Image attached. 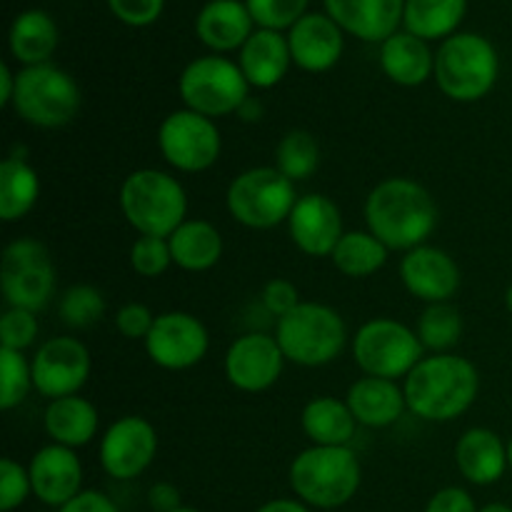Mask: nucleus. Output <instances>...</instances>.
<instances>
[{
    "label": "nucleus",
    "mask_w": 512,
    "mask_h": 512,
    "mask_svg": "<svg viewBox=\"0 0 512 512\" xmlns=\"http://www.w3.org/2000/svg\"><path fill=\"white\" fill-rule=\"evenodd\" d=\"M350 413L358 420V425L370 430H385L398 423L408 413V400H405L403 383L385 378H363L355 380L345 393Z\"/></svg>",
    "instance_id": "23"
},
{
    "label": "nucleus",
    "mask_w": 512,
    "mask_h": 512,
    "mask_svg": "<svg viewBox=\"0 0 512 512\" xmlns=\"http://www.w3.org/2000/svg\"><path fill=\"white\" fill-rule=\"evenodd\" d=\"M33 388V368L25 353L0 348V410L20 408Z\"/></svg>",
    "instance_id": "37"
},
{
    "label": "nucleus",
    "mask_w": 512,
    "mask_h": 512,
    "mask_svg": "<svg viewBox=\"0 0 512 512\" xmlns=\"http://www.w3.org/2000/svg\"><path fill=\"white\" fill-rule=\"evenodd\" d=\"M350 353L360 373L370 378L405 380L425 358L415 328L395 318H370L350 338Z\"/></svg>",
    "instance_id": "9"
},
{
    "label": "nucleus",
    "mask_w": 512,
    "mask_h": 512,
    "mask_svg": "<svg viewBox=\"0 0 512 512\" xmlns=\"http://www.w3.org/2000/svg\"><path fill=\"white\" fill-rule=\"evenodd\" d=\"M143 345L150 363L170 373H183L203 363L210 350V333L198 315L168 310L155 318Z\"/></svg>",
    "instance_id": "14"
},
{
    "label": "nucleus",
    "mask_w": 512,
    "mask_h": 512,
    "mask_svg": "<svg viewBox=\"0 0 512 512\" xmlns=\"http://www.w3.org/2000/svg\"><path fill=\"white\" fill-rule=\"evenodd\" d=\"M175 268L185 273H208L223 260L225 243L210 220L188 218L168 238Z\"/></svg>",
    "instance_id": "28"
},
{
    "label": "nucleus",
    "mask_w": 512,
    "mask_h": 512,
    "mask_svg": "<svg viewBox=\"0 0 512 512\" xmlns=\"http://www.w3.org/2000/svg\"><path fill=\"white\" fill-rule=\"evenodd\" d=\"M175 512H203V510H198V508H188V505H183V508L175 510Z\"/></svg>",
    "instance_id": "53"
},
{
    "label": "nucleus",
    "mask_w": 512,
    "mask_h": 512,
    "mask_svg": "<svg viewBox=\"0 0 512 512\" xmlns=\"http://www.w3.org/2000/svg\"><path fill=\"white\" fill-rule=\"evenodd\" d=\"M295 498L313 510H338L358 495L363 468L353 448L310 445L300 450L288 468Z\"/></svg>",
    "instance_id": "3"
},
{
    "label": "nucleus",
    "mask_w": 512,
    "mask_h": 512,
    "mask_svg": "<svg viewBox=\"0 0 512 512\" xmlns=\"http://www.w3.org/2000/svg\"><path fill=\"white\" fill-rule=\"evenodd\" d=\"M255 20L248 5L240 0H210L195 18V35L215 55L233 53L255 33Z\"/></svg>",
    "instance_id": "24"
},
{
    "label": "nucleus",
    "mask_w": 512,
    "mask_h": 512,
    "mask_svg": "<svg viewBox=\"0 0 512 512\" xmlns=\"http://www.w3.org/2000/svg\"><path fill=\"white\" fill-rule=\"evenodd\" d=\"M300 428L310 445L323 448H350L358 430V420L350 413L348 403L333 395H318L308 400L300 413Z\"/></svg>",
    "instance_id": "29"
},
{
    "label": "nucleus",
    "mask_w": 512,
    "mask_h": 512,
    "mask_svg": "<svg viewBox=\"0 0 512 512\" xmlns=\"http://www.w3.org/2000/svg\"><path fill=\"white\" fill-rule=\"evenodd\" d=\"M330 18L365 43H385L403 23L405 0H325Z\"/></svg>",
    "instance_id": "21"
},
{
    "label": "nucleus",
    "mask_w": 512,
    "mask_h": 512,
    "mask_svg": "<svg viewBox=\"0 0 512 512\" xmlns=\"http://www.w3.org/2000/svg\"><path fill=\"white\" fill-rule=\"evenodd\" d=\"M178 93L185 108L218 120L243 110L250 100V85L238 63L210 53L185 65L178 78Z\"/></svg>",
    "instance_id": "10"
},
{
    "label": "nucleus",
    "mask_w": 512,
    "mask_h": 512,
    "mask_svg": "<svg viewBox=\"0 0 512 512\" xmlns=\"http://www.w3.org/2000/svg\"><path fill=\"white\" fill-rule=\"evenodd\" d=\"M130 268L140 278H160L168 273L173 265V253H170L168 238H155V235H138L130 245Z\"/></svg>",
    "instance_id": "38"
},
{
    "label": "nucleus",
    "mask_w": 512,
    "mask_h": 512,
    "mask_svg": "<svg viewBox=\"0 0 512 512\" xmlns=\"http://www.w3.org/2000/svg\"><path fill=\"white\" fill-rule=\"evenodd\" d=\"M33 368V388L48 400L78 395L85 388L93 370L90 350L83 340L58 335L40 343L30 358Z\"/></svg>",
    "instance_id": "15"
},
{
    "label": "nucleus",
    "mask_w": 512,
    "mask_h": 512,
    "mask_svg": "<svg viewBox=\"0 0 512 512\" xmlns=\"http://www.w3.org/2000/svg\"><path fill=\"white\" fill-rule=\"evenodd\" d=\"M158 150L178 173H205L223 153V135L213 118L178 108L163 118L158 128Z\"/></svg>",
    "instance_id": "12"
},
{
    "label": "nucleus",
    "mask_w": 512,
    "mask_h": 512,
    "mask_svg": "<svg viewBox=\"0 0 512 512\" xmlns=\"http://www.w3.org/2000/svg\"><path fill=\"white\" fill-rule=\"evenodd\" d=\"M33 495L28 465L18 463L15 458L0 460V510L13 512L23 508L25 500Z\"/></svg>",
    "instance_id": "41"
},
{
    "label": "nucleus",
    "mask_w": 512,
    "mask_h": 512,
    "mask_svg": "<svg viewBox=\"0 0 512 512\" xmlns=\"http://www.w3.org/2000/svg\"><path fill=\"white\" fill-rule=\"evenodd\" d=\"M160 438L155 425L143 415H123L100 435V468L120 483L140 478L158 455Z\"/></svg>",
    "instance_id": "13"
},
{
    "label": "nucleus",
    "mask_w": 512,
    "mask_h": 512,
    "mask_svg": "<svg viewBox=\"0 0 512 512\" xmlns=\"http://www.w3.org/2000/svg\"><path fill=\"white\" fill-rule=\"evenodd\" d=\"M285 225L295 248L308 258H330L345 235L343 210L323 193L300 195Z\"/></svg>",
    "instance_id": "18"
},
{
    "label": "nucleus",
    "mask_w": 512,
    "mask_h": 512,
    "mask_svg": "<svg viewBox=\"0 0 512 512\" xmlns=\"http://www.w3.org/2000/svg\"><path fill=\"white\" fill-rule=\"evenodd\" d=\"M105 310H108L105 295L100 293L95 285H88V283H78L65 288L58 303L60 320L73 330L93 328L95 323H100Z\"/></svg>",
    "instance_id": "36"
},
{
    "label": "nucleus",
    "mask_w": 512,
    "mask_h": 512,
    "mask_svg": "<svg viewBox=\"0 0 512 512\" xmlns=\"http://www.w3.org/2000/svg\"><path fill=\"white\" fill-rule=\"evenodd\" d=\"M55 512H120V508L115 505L113 498H108L100 490H83Z\"/></svg>",
    "instance_id": "46"
},
{
    "label": "nucleus",
    "mask_w": 512,
    "mask_h": 512,
    "mask_svg": "<svg viewBox=\"0 0 512 512\" xmlns=\"http://www.w3.org/2000/svg\"><path fill=\"white\" fill-rule=\"evenodd\" d=\"M40 200V175L20 155H8L0 163V218L3 223H20L35 210Z\"/></svg>",
    "instance_id": "31"
},
{
    "label": "nucleus",
    "mask_w": 512,
    "mask_h": 512,
    "mask_svg": "<svg viewBox=\"0 0 512 512\" xmlns=\"http://www.w3.org/2000/svg\"><path fill=\"white\" fill-rule=\"evenodd\" d=\"M15 83H18V73H13L8 63L0 65V105L3 108H10V103H13Z\"/></svg>",
    "instance_id": "48"
},
{
    "label": "nucleus",
    "mask_w": 512,
    "mask_h": 512,
    "mask_svg": "<svg viewBox=\"0 0 512 512\" xmlns=\"http://www.w3.org/2000/svg\"><path fill=\"white\" fill-rule=\"evenodd\" d=\"M148 508L153 512H175L183 508V495L168 480L153 483L148 490Z\"/></svg>",
    "instance_id": "47"
},
{
    "label": "nucleus",
    "mask_w": 512,
    "mask_h": 512,
    "mask_svg": "<svg viewBox=\"0 0 512 512\" xmlns=\"http://www.w3.org/2000/svg\"><path fill=\"white\" fill-rule=\"evenodd\" d=\"M408 410L425 423H453L480 395V370L455 353H430L403 380Z\"/></svg>",
    "instance_id": "2"
},
{
    "label": "nucleus",
    "mask_w": 512,
    "mask_h": 512,
    "mask_svg": "<svg viewBox=\"0 0 512 512\" xmlns=\"http://www.w3.org/2000/svg\"><path fill=\"white\" fill-rule=\"evenodd\" d=\"M260 303H263L265 313L273 315L275 320H280L288 313H293V310L303 303V298H300V290L293 280L273 278L263 285V290H260Z\"/></svg>",
    "instance_id": "42"
},
{
    "label": "nucleus",
    "mask_w": 512,
    "mask_h": 512,
    "mask_svg": "<svg viewBox=\"0 0 512 512\" xmlns=\"http://www.w3.org/2000/svg\"><path fill=\"white\" fill-rule=\"evenodd\" d=\"M423 512H478L473 495L465 488L458 485H448V488H440L433 498L428 500Z\"/></svg>",
    "instance_id": "45"
},
{
    "label": "nucleus",
    "mask_w": 512,
    "mask_h": 512,
    "mask_svg": "<svg viewBox=\"0 0 512 512\" xmlns=\"http://www.w3.org/2000/svg\"><path fill=\"white\" fill-rule=\"evenodd\" d=\"M365 225L370 233L393 253H408L430 240L440 223L435 198L418 180L385 178L368 193L363 205Z\"/></svg>",
    "instance_id": "1"
},
{
    "label": "nucleus",
    "mask_w": 512,
    "mask_h": 512,
    "mask_svg": "<svg viewBox=\"0 0 512 512\" xmlns=\"http://www.w3.org/2000/svg\"><path fill=\"white\" fill-rule=\"evenodd\" d=\"M298 190L275 165L248 168L230 180L225 190V208L230 218L248 230H273L288 223Z\"/></svg>",
    "instance_id": "8"
},
{
    "label": "nucleus",
    "mask_w": 512,
    "mask_h": 512,
    "mask_svg": "<svg viewBox=\"0 0 512 512\" xmlns=\"http://www.w3.org/2000/svg\"><path fill=\"white\" fill-rule=\"evenodd\" d=\"M118 205L138 235L170 238L188 220V193L175 175L140 168L120 183Z\"/></svg>",
    "instance_id": "4"
},
{
    "label": "nucleus",
    "mask_w": 512,
    "mask_h": 512,
    "mask_svg": "<svg viewBox=\"0 0 512 512\" xmlns=\"http://www.w3.org/2000/svg\"><path fill=\"white\" fill-rule=\"evenodd\" d=\"M273 335L285 360L300 368H323L335 363L350 338L343 315L313 300H303L293 313L280 318Z\"/></svg>",
    "instance_id": "6"
},
{
    "label": "nucleus",
    "mask_w": 512,
    "mask_h": 512,
    "mask_svg": "<svg viewBox=\"0 0 512 512\" xmlns=\"http://www.w3.org/2000/svg\"><path fill=\"white\" fill-rule=\"evenodd\" d=\"M400 283L423 305L450 303L458 295L463 273L453 255L425 243L400 258Z\"/></svg>",
    "instance_id": "17"
},
{
    "label": "nucleus",
    "mask_w": 512,
    "mask_h": 512,
    "mask_svg": "<svg viewBox=\"0 0 512 512\" xmlns=\"http://www.w3.org/2000/svg\"><path fill=\"white\" fill-rule=\"evenodd\" d=\"M43 430L50 443L78 450L93 443L100 430V413L83 395L48 400L43 413Z\"/></svg>",
    "instance_id": "26"
},
{
    "label": "nucleus",
    "mask_w": 512,
    "mask_h": 512,
    "mask_svg": "<svg viewBox=\"0 0 512 512\" xmlns=\"http://www.w3.org/2000/svg\"><path fill=\"white\" fill-rule=\"evenodd\" d=\"M40 335L38 313L23 308H5L0 318V348L25 353Z\"/></svg>",
    "instance_id": "39"
},
{
    "label": "nucleus",
    "mask_w": 512,
    "mask_h": 512,
    "mask_svg": "<svg viewBox=\"0 0 512 512\" xmlns=\"http://www.w3.org/2000/svg\"><path fill=\"white\" fill-rule=\"evenodd\" d=\"M388 255L390 250L368 228L345 230V235L338 240L333 255H330V263L345 278L360 280L383 270L388 263Z\"/></svg>",
    "instance_id": "33"
},
{
    "label": "nucleus",
    "mask_w": 512,
    "mask_h": 512,
    "mask_svg": "<svg viewBox=\"0 0 512 512\" xmlns=\"http://www.w3.org/2000/svg\"><path fill=\"white\" fill-rule=\"evenodd\" d=\"M285 355L275 335L245 333L225 350V378L235 390L248 395L265 393L280 380L285 370Z\"/></svg>",
    "instance_id": "16"
},
{
    "label": "nucleus",
    "mask_w": 512,
    "mask_h": 512,
    "mask_svg": "<svg viewBox=\"0 0 512 512\" xmlns=\"http://www.w3.org/2000/svg\"><path fill=\"white\" fill-rule=\"evenodd\" d=\"M0 293L5 308L40 313L55 295V265L38 238H15L0 258Z\"/></svg>",
    "instance_id": "11"
},
{
    "label": "nucleus",
    "mask_w": 512,
    "mask_h": 512,
    "mask_svg": "<svg viewBox=\"0 0 512 512\" xmlns=\"http://www.w3.org/2000/svg\"><path fill=\"white\" fill-rule=\"evenodd\" d=\"M275 168L295 185L313 178L320 168V143L303 128L288 130L275 145Z\"/></svg>",
    "instance_id": "34"
},
{
    "label": "nucleus",
    "mask_w": 512,
    "mask_h": 512,
    "mask_svg": "<svg viewBox=\"0 0 512 512\" xmlns=\"http://www.w3.org/2000/svg\"><path fill=\"white\" fill-rule=\"evenodd\" d=\"M455 468L470 485L488 488L510 470L508 443L490 428H470L455 443Z\"/></svg>",
    "instance_id": "22"
},
{
    "label": "nucleus",
    "mask_w": 512,
    "mask_h": 512,
    "mask_svg": "<svg viewBox=\"0 0 512 512\" xmlns=\"http://www.w3.org/2000/svg\"><path fill=\"white\" fill-rule=\"evenodd\" d=\"M478 512H512V505L508 503H488L483 508H478Z\"/></svg>",
    "instance_id": "50"
},
{
    "label": "nucleus",
    "mask_w": 512,
    "mask_h": 512,
    "mask_svg": "<svg viewBox=\"0 0 512 512\" xmlns=\"http://www.w3.org/2000/svg\"><path fill=\"white\" fill-rule=\"evenodd\" d=\"M505 308H508V313L512 315V283H510V288L505 290Z\"/></svg>",
    "instance_id": "51"
},
{
    "label": "nucleus",
    "mask_w": 512,
    "mask_h": 512,
    "mask_svg": "<svg viewBox=\"0 0 512 512\" xmlns=\"http://www.w3.org/2000/svg\"><path fill=\"white\" fill-rule=\"evenodd\" d=\"M33 498L48 508H63L65 503L83 493V463L78 453L63 445H43L28 463Z\"/></svg>",
    "instance_id": "19"
},
{
    "label": "nucleus",
    "mask_w": 512,
    "mask_h": 512,
    "mask_svg": "<svg viewBox=\"0 0 512 512\" xmlns=\"http://www.w3.org/2000/svg\"><path fill=\"white\" fill-rule=\"evenodd\" d=\"M463 313L453 303L425 305L415 320V333L428 353H450L463 338Z\"/></svg>",
    "instance_id": "35"
},
{
    "label": "nucleus",
    "mask_w": 512,
    "mask_h": 512,
    "mask_svg": "<svg viewBox=\"0 0 512 512\" xmlns=\"http://www.w3.org/2000/svg\"><path fill=\"white\" fill-rule=\"evenodd\" d=\"M253 15L255 25L283 33L285 28H293L305 15L308 0H243Z\"/></svg>",
    "instance_id": "40"
},
{
    "label": "nucleus",
    "mask_w": 512,
    "mask_h": 512,
    "mask_svg": "<svg viewBox=\"0 0 512 512\" xmlns=\"http://www.w3.org/2000/svg\"><path fill=\"white\" fill-rule=\"evenodd\" d=\"M435 83L455 103L488 98L500 78V55L485 35L455 33L435 53Z\"/></svg>",
    "instance_id": "5"
},
{
    "label": "nucleus",
    "mask_w": 512,
    "mask_h": 512,
    "mask_svg": "<svg viewBox=\"0 0 512 512\" xmlns=\"http://www.w3.org/2000/svg\"><path fill=\"white\" fill-rule=\"evenodd\" d=\"M58 40V25L45 10H25V13H20L13 20L8 33L10 55L23 68L50 63L55 48H58Z\"/></svg>",
    "instance_id": "30"
},
{
    "label": "nucleus",
    "mask_w": 512,
    "mask_h": 512,
    "mask_svg": "<svg viewBox=\"0 0 512 512\" xmlns=\"http://www.w3.org/2000/svg\"><path fill=\"white\" fill-rule=\"evenodd\" d=\"M255 512H313L305 503H300L298 498H273L268 503L260 505Z\"/></svg>",
    "instance_id": "49"
},
{
    "label": "nucleus",
    "mask_w": 512,
    "mask_h": 512,
    "mask_svg": "<svg viewBox=\"0 0 512 512\" xmlns=\"http://www.w3.org/2000/svg\"><path fill=\"white\" fill-rule=\"evenodd\" d=\"M380 68L400 88H418L433 78L435 53L423 38L398 30L380 43Z\"/></svg>",
    "instance_id": "27"
},
{
    "label": "nucleus",
    "mask_w": 512,
    "mask_h": 512,
    "mask_svg": "<svg viewBox=\"0 0 512 512\" xmlns=\"http://www.w3.org/2000/svg\"><path fill=\"white\" fill-rule=\"evenodd\" d=\"M293 65L305 73H328L343 58V28L328 13H305L288 33Z\"/></svg>",
    "instance_id": "20"
},
{
    "label": "nucleus",
    "mask_w": 512,
    "mask_h": 512,
    "mask_svg": "<svg viewBox=\"0 0 512 512\" xmlns=\"http://www.w3.org/2000/svg\"><path fill=\"white\" fill-rule=\"evenodd\" d=\"M108 8L120 23L130 28H145L160 18L165 0H108Z\"/></svg>",
    "instance_id": "44"
},
{
    "label": "nucleus",
    "mask_w": 512,
    "mask_h": 512,
    "mask_svg": "<svg viewBox=\"0 0 512 512\" xmlns=\"http://www.w3.org/2000/svg\"><path fill=\"white\" fill-rule=\"evenodd\" d=\"M468 0H405L403 25L408 33L428 40H448L463 23Z\"/></svg>",
    "instance_id": "32"
},
{
    "label": "nucleus",
    "mask_w": 512,
    "mask_h": 512,
    "mask_svg": "<svg viewBox=\"0 0 512 512\" xmlns=\"http://www.w3.org/2000/svg\"><path fill=\"white\" fill-rule=\"evenodd\" d=\"M238 53V65L250 88H275L288 75L290 65H293L288 38L278 33V30L258 28Z\"/></svg>",
    "instance_id": "25"
},
{
    "label": "nucleus",
    "mask_w": 512,
    "mask_h": 512,
    "mask_svg": "<svg viewBox=\"0 0 512 512\" xmlns=\"http://www.w3.org/2000/svg\"><path fill=\"white\" fill-rule=\"evenodd\" d=\"M158 315L143 303H125L115 310V330L128 340H145L153 330V323Z\"/></svg>",
    "instance_id": "43"
},
{
    "label": "nucleus",
    "mask_w": 512,
    "mask_h": 512,
    "mask_svg": "<svg viewBox=\"0 0 512 512\" xmlns=\"http://www.w3.org/2000/svg\"><path fill=\"white\" fill-rule=\"evenodd\" d=\"M80 85L68 70L53 63L18 70V83L10 110L25 125L38 130L65 128L80 113Z\"/></svg>",
    "instance_id": "7"
},
{
    "label": "nucleus",
    "mask_w": 512,
    "mask_h": 512,
    "mask_svg": "<svg viewBox=\"0 0 512 512\" xmlns=\"http://www.w3.org/2000/svg\"><path fill=\"white\" fill-rule=\"evenodd\" d=\"M508 463H510V470H512V438L508 440Z\"/></svg>",
    "instance_id": "52"
}]
</instances>
